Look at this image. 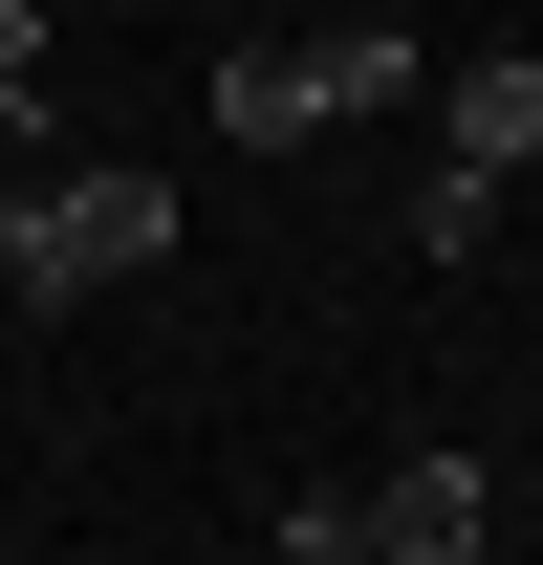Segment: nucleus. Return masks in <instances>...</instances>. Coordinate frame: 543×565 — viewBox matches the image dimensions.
Listing matches in <instances>:
<instances>
[{
    "instance_id": "0eeeda50",
    "label": "nucleus",
    "mask_w": 543,
    "mask_h": 565,
    "mask_svg": "<svg viewBox=\"0 0 543 565\" xmlns=\"http://www.w3.org/2000/svg\"><path fill=\"white\" fill-rule=\"evenodd\" d=\"M0 131H22V87H0Z\"/></svg>"
},
{
    "instance_id": "20e7f679",
    "label": "nucleus",
    "mask_w": 543,
    "mask_h": 565,
    "mask_svg": "<svg viewBox=\"0 0 543 565\" xmlns=\"http://www.w3.org/2000/svg\"><path fill=\"white\" fill-rule=\"evenodd\" d=\"M217 131H239V152H305V131H327L305 44H239V66H217Z\"/></svg>"
},
{
    "instance_id": "7ed1b4c3",
    "label": "nucleus",
    "mask_w": 543,
    "mask_h": 565,
    "mask_svg": "<svg viewBox=\"0 0 543 565\" xmlns=\"http://www.w3.org/2000/svg\"><path fill=\"white\" fill-rule=\"evenodd\" d=\"M522 152H543V66L500 44V66H457V87H435V174H522Z\"/></svg>"
},
{
    "instance_id": "423d86ee",
    "label": "nucleus",
    "mask_w": 543,
    "mask_h": 565,
    "mask_svg": "<svg viewBox=\"0 0 543 565\" xmlns=\"http://www.w3.org/2000/svg\"><path fill=\"white\" fill-rule=\"evenodd\" d=\"M500 239V174H413V262H478Z\"/></svg>"
},
{
    "instance_id": "f257e3e1",
    "label": "nucleus",
    "mask_w": 543,
    "mask_h": 565,
    "mask_svg": "<svg viewBox=\"0 0 543 565\" xmlns=\"http://www.w3.org/2000/svg\"><path fill=\"white\" fill-rule=\"evenodd\" d=\"M174 262V196H152L131 152H44V109L0 131V282L22 305H87V282Z\"/></svg>"
},
{
    "instance_id": "39448f33",
    "label": "nucleus",
    "mask_w": 543,
    "mask_h": 565,
    "mask_svg": "<svg viewBox=\"0 0 543 565\" xmlns=\"http://www.w3.org/2000/svg\"><path fill=\"white\" fill-rule=\"evenodd\" d=\"M305 87H327V109H413V22H327Z\"/></svg>"
},
{
    "instance_id": "f03ea898",
    "label": "nucleus",
    "mask_w": 543,
    "mask_h": 565,
    "mask_svg": "<svg viewBox=\"0 0 543 565\" xmlns=\"http://www.w3.org/2000/svg\"><path fill=\"white\" fill-rule=\"evenodd\" d=\"M478 544H500V479H478V457H370L348 565H478Z\"/></svg>"
}]
</instances>
